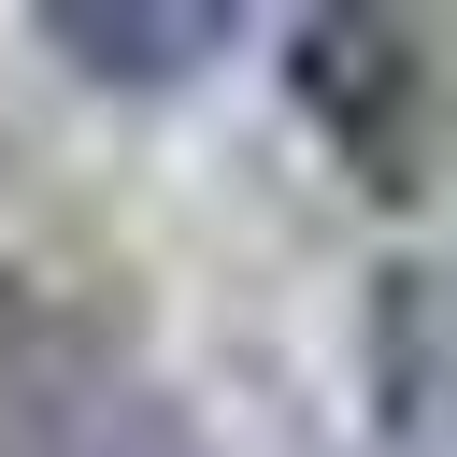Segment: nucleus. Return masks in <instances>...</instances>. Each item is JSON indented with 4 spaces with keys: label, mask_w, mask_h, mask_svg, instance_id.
<instances>
[{
    "label": "nucleus",
    "mask_w": 457,
    "mask_h": 457,
    "mask_svg": "<svg viewBox=\"0 0 457 457\" xmlns=\"http://www.w3.org/2000/svg\"><path fill=\"white\" fill-rule=\"evenodd\" d=\"M371 386H386V428L400 443H443L457 428V271H386L371 300Z\"/></svg>",
    "instance_id": "4"
},
{
    "label": "nucleus",
    "mask_w": 457,
    "mask_h": 457,
    "mask_svg": "<svg viewBox=\"0 0 457 457\" xmlns=\"http://www.w3.org/2000/svg\"><path fill=\"white\" fill-rule=\"evenodd\" d=\"M0 457H200V443L100 314L0 286Z\"/></svg>",
    "instance_id": "2"
},
{
    "label": "nucleus",
    "mask_w": 457,
    "mask_h": 457,
    "mask_svg": "<svg viewBox=\"0 0 457 457\" xmlns=\"http://www.w3.org/2000/svg\"><path fill=\"white\" fill-rule=\"evenodd\" d=\"M286 100L314 114V143L371 200H414L428 186V143L457 114V71H443V29L428 14H300L286 29Z\"/></svg>",
    "instance_id": "1"
},
{
    "label": "nucleus",
    "mask_w": 457,
    "mask_h": 457,
    "mask_svg": "<svg viewBox=\"0 0 457 457\" xmlns=\"http://www.w3.org/2000/svg\"><path fill=\"white\" fill-rule=\"evenodd\" d=\"M29 29H43V43L86 71V86H129V100H157V86L214 71L243 14H214V0H43Z\"/></svg>",
    "instance_id": "3"
}]
</instances>
